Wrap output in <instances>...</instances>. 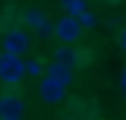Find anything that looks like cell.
<instances>
[{"label": "cell", "instance_id": "obj_1", "mask_svg": "<svg viewBox=\"0 0 126 120\" xmlns=\"http://www.w3.org/2000/svg\"><path fill=\"white\" fill-rule=\"evenodd\" d=\"M24 59L21 56H15V53H0V82L3 85H18L21 79H24Z\"/></svg>", "mask_w": 126, "mask_h": 120}, {"label": "cell", "instance_id": "obj_2", "mask_svg": "<svg viewBox=\"0 0 126 120\" xmlns=\"http://www.w3.org/2000/svg\"><path fill=\"white\" fill-rule=\"evenodd\" d=\"M53 38H59L62 44H76L82 38V24L76 15H64L53 24Z\"/></svg>", "mask_w": 126, "mask_h": 120}, {"label": "cell", "instance_id": "obj_3", "mask_svg": "<svg viewBox=\"0 0 126 120\" xmlns=\"http://www.w3.org/2000/svg\"><path fill=\"white\" fill-rule=\"evenodd\" d=\"M30 32L24 27H12V30L3 32V50L6 53H15V56H27L30 53Z\"/></svg>", "mask_w": 126, "mask_h": 120}, {"label": "cell", "instance_id": "obj_4", "mask_svg": "<svg viewBox=\"0 0 126 120\" xmlns=\"http://www.w3.org/2000/svg\"><path fill=\"white\" fill-rule=\"evenodd\" d=\"M24 100L12 91L0 94V120H24Z\"/></svg>", "mask_w": 126, "mask_h": 120}, {"label": "cell", "instance_id": "obj_5", "mask_svg": "<svg viewBox=\"0 0 126 120\" xmlns=\"http://www.w3.org/2000/svg\"><path fill=\"white\" fill-rule=\"evenodd\" d=\"M64 91H67V85L64 82H59V79H53V76H41V85H38V94H41V100L47 103V105H56V103H62Z\"/></svg>", "mask_w": 126, "mask_h": 120}, {"label": "cell", "instance_id": "obj_6", "mask_svg": "<svg viewBox=\"0 0 126 120\" xmlns=\"http://www.w3.org/2000/svg\"><path fill=\"white\" fill-rule=\"evenodd\" d=\"M24 24H27V30H32L35 35H41V38H50L53 35V24L47 21V15L41 9H27L24 12Z\"/></svg>", "mask_w": 126, "mask_h": 120}, {"label": "cell", "instance_id": "obj_7", "mask_svg": "<svg viewBox=\"0 0 126 120\" xmlns=\"http://www.w3.org/2000/svg\"><path fill=\"white\" fill-rule=\"evenodd\" d=\"M44 73H47V76H53V79H59V82H64V85H70V82H73V64L59 61V59H53V61H50Z\"/></svg>", "mask_w": 126, "mask_h": 120}, {"label": "cell", "instance_id": "obj_8", "mask_svg": "<svg viewBox=\"0 0 126 120\" xmlns=\"http://www.w3.org/2000/svg\"><path fill=\"white\" fill-rule=\"evenodd\" d=\"M53 59L67 61V64H76V61H79V53H76V47H73V44H62V47L53 53Z\"/></svg>", "mask_w": 126, "mask_h": 120}, {"label": "cell", "instance_id": "obj_9", "mask_svg": "<svg viewBox=\"0 0 126 120\" xmlns=\"http://www.w3.org/2000/svg\"><path fill=\"white\" fill-rule=\"evenodd\" d=\"M62 9L67 12V15H76V18H79L88 6H85V0H62Z\"/></svg>", "mask_w": 126, "mask_h": 120}, {"label": "cell", "instance_id": "obj_10", "mask_svg": "<svg viewBox=\"0 0 126 120\" xmlns=\"http://www.w3.org/2000/svg\"><path fill=\"white\" fill-rule=\"evenodd\" d=\"M79 24H82V27H94V24H97V18L91 15V12H88V9H85V12L79 15Z\"/></svg>", "mask_w": 126, "mask_h": 120}, {"label": "cell", "instance_id": "obj_11", "mask_svg": "<svg viewBox=\"0 0 126 120\" xmlns=\"http://www.w3.org/2000/svg\"><path fill=\"white\" fill-rule=\"evenodd\" d=\"M24 70L27 73H41V64L38 61H24Z\"/></svg>", "mask_w": 126, "mask_h": 120}, {"label": "cell", "instance_id": "obj_12", "mask_svg": "<svg viewBox=\"0 0 126 120\" xmlns=\"http://www.w3.org/2000/svg\"><path fill=\"white\" fill-rule=\"evenodd\" d=\"M120 50H123V53H126V27H123V30H120Z\"/></svg>", "mask_w": 126, "mask_h": 120}, {"label": "cell", "instance_id": "obj_13", "mask_svg": "<svg viewBox=\"0 0 126 120\" xmlns=\"http://www.w3.org/2000/svg\"><path fill=\"white\" fill-rule=\"evenodd\" d=\"M123 88H126V73H123Z\"/></svg>", "mask_w": 126, "mask_h": 120}]
</instances>
